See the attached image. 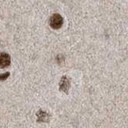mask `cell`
<instances>
[{"instance_id": "obj_1", "label": "cell", "mask_w": 128, "mask_h": 128, "mask_svg": "<svg viewBox=\"0 0 128 128\" xmlns=\"http://www.w3.org/2000/svg\"><path fill=\"white\" fill-rule=\"evenodd\" d=\"M63 24V18L60 14H55L50 18V26L53 29H59Z\"/></svg>"}, {"instance_id": "obj_2", "label": "cell", "mask_w": 128, "mask_h": 128, "mask_svg": "<svg viewBox=\"0 0 128 128\" xmlns=\"http://www.w3.org/2000/svg\"><path fill=\"white\" fill-rule=\"evenodd\" d=\"M70 86H71L70 79H69L66 76H63L62 79H61L60 83H59V90L64 93L68 94Z\"/></svg>"}, {"instance_id": "obj_3", "label": "cell", "mask_w": 128, "mask_h": 128, "mask_svg": "<svg viewBox=\"0 0 128 128\" xmlns=\"http://www.w3.org/2000/svg\"><path fill=\"white\" fill-rule=\"evenodd\" d=\"M36 116L38 117L37 119L38 122H49L50 121V117H51L50 114L48 113L47 112L42 111V110H39L37 112Z\"/></svg>"}, {"instance_id": "obj_4", "label": "cell", "mask_w": 128, "mask_h": 128, "mask_svg": "<svg viewBox=\"0 0 128 128\" xmlns=\"http://www.w3.org/2000/svg\"><path fill=\"white\" fill-rule=\"evenodd\" d=\"M11 62V58L6 52L0 53V68H4L6 66H8Z\"/></svg>"}, {"instance_id": "obj_5", "label": "cell", "mask_w": 128, "mask_h": 128, "mask_svg": "<svg viewBox=\"0 0 128 128\" xmlns=\"http://www.w3.org/2000/svg\"><path fill=\"white\" fill-rule=\"evenodd\" d=\"M10 76V72H5L0 74V81H5Z\"/></svg>"}]
</instances>
